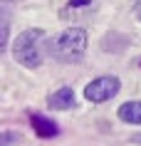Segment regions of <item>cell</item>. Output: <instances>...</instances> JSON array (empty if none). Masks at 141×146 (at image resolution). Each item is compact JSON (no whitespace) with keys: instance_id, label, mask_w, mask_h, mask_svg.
<instances>
[{"instance_id":"cell-1","label":"cell","mask_w":141,"mask_h":146,"mask_svg":"<svg viewBox=\"0 0 141 146\" xmlns=\"http://www.w3.org/2000/svg\"><path fill=\"white\" fill-rule=\"evenodd\" d=\"M45 50H47V32L40 27H30L17 35L15 45H13V57L17 64L35 69L45 60Z\"/></svg>"},{"instance_id":"cell-2","label":"cell","mask_w":141,"mask_h":146,"mask_svg":"<svg viewBox=\"0 0 141 146\" xmlns=\"http://www.w3.org/2000/svg\"><path fill=\"white\" fill-rule=\"evenodd\" d=\"M87 45H89V37H87L84 27H67L64 32H60L52 40V54L60 62L74 64V62H79L84 57Z\"/></svg>"},{"instance_id":"cell-3","label":"cell","mask_w":141,"mask_h":146,"mask_svg":"<svg viewBox=\"0 0 141 146\" xmlns=\"http://www.w3.org/2000/svg\"><path fill=\"white\" fill-rule=\"evenodd\" d=\"M119 89H121L119 79L111 77V74H104V77L92 79V82L84 87V97L89 102H94V104H102V102L114 99V97L119 94Z\"/></svg>"},{"instance_id":"cell-4","label":"cell","mask_w":141,"mask_h":146,"mask_svg":"<svg viewBox=\"0 0 141 146\" xmlns=\"http://www.w3.org/2000/svg\"><path fill=\"white\" fill-rule=\"evenodd\" d=\"M30 124H32V129H35V134H37L40 139H55L57 134H60V126H57L52 119L42 116V114H32Z\"/></svg>"},{"instance_id":"cell-5","label":"cell","mask_w":141,"mask_h":146,"mask_svg":"<svg viewBox=\"0 0 141 146\" xmlns=\"http://www.w3.org/2000/svg\"><path fill=\"white\" fill-rule=\"evenodd\" d=\"M74 92H72V87H62V89H57V92L50 94V109H57V111H64V109H72L74 107Z\"/></svg>"},{"instance_id":"cell-6","label":"cell","mask_w":141,"mask_h":146,"mask_svg":"<svg viewBox=\"0 0 141 146\" xmlns=\"http://www.w3.org/2000/svg\"><path fill=\"white\" fill-rule=\"evenodd\" d=\"M119 119L126 124H134V126H141V102H126L119 107Z\"/></svg>"},{"instance_id":"cell-7","label":"cell","mask_w":141,"mask_h":146,"mask_svg":"<svg viewBox=\"0 0 141 146\" xmlns=\"http://www.w3.org/2000/svg\"><path fill=\"white\" fill-rule=\"evenodd\" d=\"M8 37H10V27H8V17L0 15V52L5 50V45H8Z\"/></svg>"},{"instance_id":"cell-8","label":"cell","mask_w":141,"mask_h":146,"mask_svg":"<svg viewBox=\"0 0 141 146\" xmlns=\"http://www.w3.org/2000/svg\"><path fill=\"white\" fill-rule=\"evenodd\" d=\"M17 141V134H13V131H0V146H10Z\"/></svg>"},{"instance_id":"cell-9","label":"cell","mask_w":141,"mask_h":146,"mask_svg":"<svg viewBox=\"0 0 141 146\" xmlns=\"http://www.w3.org/2000/svg\"><path fill=\"white\" fill-rule=\"evenodd\" d=\"M89 0H70V8H87Z\"/></svg>"},{"instance_id":"cell-10","label":"cell","mask_w":141,"mask_h":146,"mask_svg":"<svg viewBox=\"0 0 141 146\" xmlns=\"http://www.w3.org/2000/svg\"><path fill=\"white\" fill-rule=\"evenodd\" d=\"M134 10H136V17H139V20H141V0H139V3H136V8H134Z\"/></svg>"}]
</instances>
